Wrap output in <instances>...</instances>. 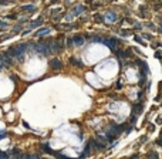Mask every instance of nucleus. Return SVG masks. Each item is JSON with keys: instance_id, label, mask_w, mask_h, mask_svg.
Masks as SVG:
<instances>
[{"instance_id": "17", "label": "nucleus", "mask_w": 162, "mask_h": 159, "mask_svg": "<svg viewBox=\"0 0 162 159\" xmlns=\"http://www.w3.org/2000/svg\"><path fill=\"white\" fill-rule=\"evenodd\" d=\"M154 9H155V10H159V9H162V3H157V4L154 6Z\"/></svg>"}, {"instance_id": "5", "label": "nucleus", "mask_w": 162, "mask_h": 159, "mask_svg": "<svg viewBox=\"0 0 162 159\" xmlns=\"http://www.w3.org/2000/svg\"><path fill=\"white\" fill-rule=\"evenodd\" d=\"M142 104H135V105H132V115L135 117L137 114H141V111H142Z\"/></svg>"}, {"instance_id": "10", "label": "nucleus", "mask_w": 162, "mask_h": 159, "mask_svg": "<svg viewBox=\"0 0 162 159\" xmlns=\"http://www.w3.org/2000/svg\"><path fill=\"white\" fill-rule=\"evenodd\" d=\"M145 10H147L145 6H141V7H139V16H141V17H145V16H147V11H145Z\"/></svg>"}, {"instance_id": "14", "label": "nucleus", "mask_w": 162, "mask_h": 159, "mask_svg": "<svg viewBox=\"0 0 162 159\" xmlns=\"http://www.w3.org/2000/svg\"><path fill=\"white\" fill-rule=\"evenodd\" d=\"M48 31H50V28H41V30L37 33V36H44V34H47Z\"/></svg>"}, {"instance_id": "3", "label": "nucleus", "mask_w": 162, "mask_h": 159, "mask_svg": "<svg viewBox=\"0 0 162 159\" xmlns=\"http://www.w3.org/2000/svg\"><path fill=\"white\" fill-rule=\"evenodd\" d=\"M50 67L53 70H60V68H63V63L57 58H53V60H50Z\"/></svg>"}, {"instance_id": "6", "label": "nucleus", "mask_w": 162, "mask_h": 159, "mask_svg": "<svg viewBox=\"0 0 162 159\" xmlns=\"http://www.w3.org/2000/svg\"><path fill=\"white\" fill-rule=\"evenodd\" d=\"M73 44H77V45L84 44V37H81V36H74V37H73Z\"/></svg>"}, {"instance_id": "15", "label": "nucleus", "mask_w": 162, "mask_h": 159, "mask_svg": "<svg viewBox=\"0 0 162 159\" xmlns=\"http://www.w3.org/2000/svg\"><path fill=\"white\" fill-rule=\"evenodd\" d=\"M115 54L118 58H124V51L122 50H115Z\"/></svg>"}, {"instance_id": "13", "label": "nucleus", "mask_w": 162, "mask_h": 159, "mask_svg": "<svg viewBox=\"0 0 162 159\" xmlns=\"http://www.w3.org/2000/svg\"><path fill=\"white\" fill-rule=\"evenodd\" d=\"M145 82H147V75H141V78H139V82H138V84H139V87H142Z\"/></svg>"}, {"instance_id": "26", "label": "nucleus", "mask_w": 162, "mask_h": 159, "mask_svg": "<svg viewBox=\"0 0 162 159\" xmlns=\"http://www.w3.org/2000/svg\"><path fill=\"white\" fill-rule=\"evenodd\" d=\"M159 139H162V132L159 134Z\"/></svg>"}, {"instance_id": "20", "label": "nucleus", "mask_w": 162, "mask_h": 159, "mask_svg": "<svg viewBox=\"0 0 162 159\" xmlns=\"http://www.w3.org/2000/svg\"><path fill=\"white\" fill-rule=\"evenodd\" d=\"M67 45H73V38H68L67 40Z\"/></svg>"}, {"instance_id": "2", "label": "nucleus", "mask_w": 162, "mask_h": 159, "mask_svg": "<svg viewBox=\"0 0 162 159\" xmlns=\"http://www.w3.org/2000/svg\"><path fill=\"white\" fill-rule=\"evenodd\" d=\"M104 43H105V45H108L111 50H115V44H118L120 41H117L115 37H111V38H105Z\"/></svg>"}, {"instance_id": "27", "label": "nucleus", "mask_w": 162, "mask_h": 159, "mask_svg": "<svg viewBox=\"0 0 162 159\" xmlns=\"http://www.w3.org/2000/svg\"><path fill=\"white\" fill-rule=\"evenodd\" d=\"M161 27H162V21H161Z\"/></svg>"}, {"instance_id": "16", "label": "nucleus", "mask_w": 162, "mask_h": 159, "mask_svg": "<svg viewBox=\"0 0 162 159\" xmlns=\"http://www.w3.org/2000/svg\"><path fill=\"white\" fill-rule=\"evenodd\" d=\"M135 41H137V43H141V44H142V45H147V44H145V43H144V40H142V38H141V37H139V36H135Z\"/></svg>"}, {"instance_id": "12", "label": "nucleus", "mask_w": 162, "mask_h": 159, "mask_svg": "<svg viewBox=\"0 0 162 159\" xmlns=\"http://www.w3.org/2000/svg\"><path fill=\"white\" fill-rule=\"evenodd\" d=\"M148 159H159V158H158V154L155 151H152V152L148 154Z\"/></svg>"}, {"instance_id": "1", "label": "nucleus", "mask_w": 162, "mask_h": 159, "mask_svg": "<svg viewBox=\"0 0 162 159\" xmlns=\"http://www.w3.org/2000/svg\"><path fill=\"white\" fill-rule=\"evenodd\" d=\"M137 64L139 65L141 75H148V74H149V68H148V64H147L145 61H141V60H138V61H137Z\"/></svg>"}, {"instance_id": "8", "label": "nucleus", "mask_w": 162, "mask_h": 159, "mask_svg": "<svg viewBox=\"0 0 162 159\" xmlns=\"http://www.w3.org/2000/svg\"><path fill=\"white\" fill-rule=\"evenodd\" d=\"M70 63H71L73 65H77V67H83V63H81L80 60H77V58H70Z\"/></svg>"}, {"instance_id": "4", "label": "nucleus", "mask_w": 162, "mask_h": 159, "mask_svg": "<svg viewBox=\"0 0 162 159\" xmlns=\"http://www.w3.org/2000/svg\"><path fill=\"white\" fill-rule=\"evenodd\" d=\"M104 20L108 21V23H114V21L117 20V14H115L114 11H108V13L104 16Z\"/></svg>"}, {"instance_id": "19", "label": "nucleus", "mask_w": 162, "mask_h": 159, "mask_svg": "<svg viewBox=\"0 0 162 159\" xmlns=\"http://www.w3.org/2000/svg\"><path fill=\"white\" fill-rule=\"evenodd\" d=\"M155 142H157V145H159V146H162V139H159V138H158V139H157Z\"/></svg>"}, {"instance_id": "11", "label": "nucleus", "mask_w": 162, "mask_h": 159, "mask_svg": "<svg viewBox=\"0 0 162 159\" xmlns=\"http://www.w3.org/2000/svg\"><path fill=\"white\" fill-rule=\"evenodd\" d=\"M131 33H132L131 30H121V31H120V34H121L122 37H128V36H131Z\"/></svg>"}, {"instance_id": "9", "label": "nucleus", "mask_w": 162, "mask_h": 159, "mask_svg": "<svg viewBox=\"0 0 162 159\" xmlns=\"http://www.w3.org/2000/svg\"><path fill=\"white\" fill-rule=\"evenodd\" d=\"M94 20H95V23H102L104 21V16H101V14H94Z\"/></svg>"}, {"instance_id": "18", "label": "nucleus", "mask_w": 162, "mask_h": 159, "mask_svg": "<svg viewBox=\"0 0 162 159\" xmlns=\"http://www.w3.org/2000/svg\"><path fill=\"white\" fill-rule=\"evenodd\" d=\"M157 124H162V115H159L158 118H157V121H155Z\"/></svg>"}, {"instance_id": "22", "label": "nucleus", "mask_w": 162, "mask_h": 159, "mask_svg": "<svg viewBox=\"0 0 162 159\" xmlns=\"http://www.w3.org/2000/svg\"><path fill=\"white\" fill-rule=\"evenodd\" d=\"M148 129H149V131H152V132H154V131H155V127H154V125H149V127H148Z\"/></svg>"}, {"instance_id": "7", "label": "nucleus", "mask_w": 162, "mask_h": 159, "mask_svg": "<svg viewBox=\"0 0 162 159\" xmlns=\"http://www.w3.org/2000/svg\"><path fill=\"white\" fill-rule=\"evenodd\" d=\"M84 10H85L84 6H75L74 10H73V16H75V14H81V13H84Z\"/></svg>"}, {"instance_id": "25", "label": "nucleus", "mask_w": 162, "mask_h": 159, "mask_svg": "<svg viewBox=\"0 0 162 159\" xmlns=\"http://www.w3.org/2000/svg\"><path fill=\"white\" fill-rule=\"evenodd\" d=\"M58 159H68V158H65V156H61V155H60V156H58Z\"/></svg>"}, {"instance_id": "23", "label": "nucleus", "mask_w": 162, "mask_h": 159, "mask_svg": "<svg viewBox=\"0 0 162 159\" xmlns=\"http://www.w3.org/2000/svg\"><path fill=\"white\" fill-rule=\"evenodd\" d=\"M144 37H145V38H148V40H151V38H152V37H151L149 34H144Z\"/></svg>"}, {"instance_id": "24", "label": "nucleus", "mask_w": 162, "mask_h": 159, "mask_svg": "<svg viewBox=\"0 0 162 159\" xmlns=\"http://www.w3.org/2000/svg\"><path fill=\"white\" fill-rule=\"evenodd\" d=\"M158 87H159V91H162V81H159V84H158Z\"/></svg>"}, {"instance_id": "21", "label": "nucleus", "mask_w": 162, "mask_h": 159, "mask_svg": "<svg viewBox=\"0 0 162 159\" xmlns=\"http://www.w3.org/2000/svg\"><path fill=\"white\" fill-rule=\"evenodd\" d=\"M155 57H157V58H161V51H157V53H155Z\"/></svg>"}]
</instances>
